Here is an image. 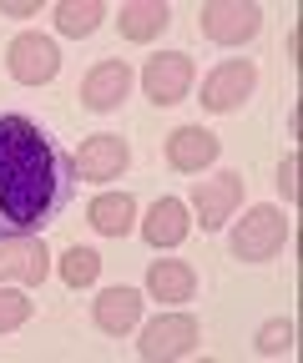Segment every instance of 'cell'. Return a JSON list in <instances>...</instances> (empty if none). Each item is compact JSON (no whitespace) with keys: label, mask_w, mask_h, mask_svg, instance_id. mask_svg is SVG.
Segmentation results:
<instances>
[{"label":"cell","mask_w":303,"mask_h":363,"mask_svg":"<svg viewBox=\"0 0 303 363\" xmlns=\"http://www.w3.org/2000/svg\"><path fill=\"white\" fill-rule=\"evenodd\" d=\"M81 187L76 157L35 116L0 111V238H31L51 227Z\"/></svg>","instance_id":"1"},{"label":"cell","mask_w":303,"mask_h":363,"mask_svg":"<svg viewBox=\"0 0 303 363\" xmlns=\"http://www.w3.org/2000/svg\"><path fill=\"white\" fill-rule=\"evenodd\" d=\"M288 242V217L278 207H253L238 233H233V257L238 262H273Z\"/></svg>","instance_id":"2"},{"label":"cell","mask_w":303,"mask_h":363,"mask_svg":"<svg viewBox=\"0 0 303 363\" xmlns=\"http://www.w3.org/2000/svg\"><path fill=\"white\" fill-rule=\"evenodd\" d=\"M6 71L21 81V86H46L56 71H61V51H56V40L51 35H40V30H26L6 45Z\"/></svg>","instance_id":"3"},{"label":"cell","mask_w":303,"mask_h":363,"mask_svg":"<svg viewBox=\"0 0 303 363\" xmlns=\"http://www.w3.org/2000/svg\"><path fill=\"white\" fill-rule=\"evenodd\" d=\"M197 26H202L207 40H218V45H243V40H253L258 30H263V11L243 6V0H207V6L197 11Z\"/></svg>","instance_id":"4"},{"label":"cell","mask_w":303,"mask_h":363,"mask_svg":"<svg viewBox=\"0 0 303 363\" xmlns=\"http://www.w3.org/2000/svg\"><path fill=\"white\" fill-rule=\"evenodd\" d=\"M192 76H197V66L187 51H162L142 66V91H147L152 106H177L192 91Z\"/></svg>","instance_id":"5"},{"label":"cell","mask_w":303,"mask_h":363,"mask_svg":"<svg viewBox=\"0 0 303 363\" xmlns=\"http://www.w3.org/2000/svg\"><path fill=\"white\" fill-rule=\"evenodd\" d=\"M51 278V252L40 242V233L31 238H0V283H21V288H40Z\"/></svg>","instance_id":"6"},{"label":"cell","mask_w":303,"mask_h":363,"mask_svg":"<svg viewBox=\"0 0 303 363\" xmlns=\"http://www.w3.org/2000/svg\"><path fill=\"white\" fill-rule=\"evenodd\" d=\"M142 358L162 363V358H187L197 348V318L192 313H162L142 328Z\"/></svg>","instance_id":"7"},{"label":"cell","mask_w":303,"mask_h":363,"mask_svg":"<svg viewBox=\"0 0 303 363\" xmlns=\"http://www.w3.org/2000/svg\"><path fill=\"white\" fill-rule=\"evenodd\" d=\"M243 187L248 182L238 172H218L212 182H197L192 187V212L202 222V233H218L223 222H233V212L243 207Z\"/></svg>","instance_id":"8"},{"label":"cell","mask_w":303,"mask_h":363,"mask_svg":"<svg viewBox=\"0 0 303 363\" xmlns=\"http://www.w3.org/2000/svg\"><path fill=\"white\" fill-rule=\"evenodd\" d=\"M253 86H258V66L253 61H223L218 71H207L202 81V106L207 111H238L248 96H253Z\"/></svg>","instance_id":"9"},{"label":"cell","mask_w":303,"mask_h":363,"mask_svg":"<svg viewBox=\"0 0 303 363\" xmlns=\"http://www.w3.org/2000/svg\"><path fill=\"white\" fill-rule=\"evenodd\" d=\"M132 66L126 61H97L92 71L81 76V106L92 111H116L126 101V91H132Z\"/></svg>","instance_id":"10"},{"label":"cell","mask_w":303,"mask_h":363,"mask_svg":"<svg viewBox=\"0 0 303 363\" xmlns=\"http://www.w3.org/2000/svg\"><path fill=\"white\" fill-rule=\"evenodd\" d=\"M218 152H223V142L212 131H202V126H177V131L167 136V167L182 172V177L207 172L212 162H218Z\"/></svg>","instance_id":"11"},{"label":"cell","mask_w":303,"mask_h":363,"mask_svg":"<svg viewBox=\"0 0 303 363\" xmlns=\"http://www.w3.org/2000/svg\"><path fill=\"white\" fill-rule=\"evenodd\" d=\"M126 162H132V147L121 142V136L101 131V136H86L81 142V157H76V172L86 182H116L126 172Z\"/></svg>","instance_id":"12"},{"label":"cell","mask_w":303,"mask_h":363,"mask_svg":"<svg viewBox=\"0 0 303 363\" xmlns=\"http://www.w3.org/2000/svg\"><path fill=\"white\" fill-rule=\"evenodd\" d=\"M92 318L106 338H126L137 323H142V293L137 288H106L97 303H92Z\"/></svg>","instance_id":"13"},{"label":"cell","mask_w":303,"mask_h":363,"mask_svg":"<svg viewBox=\"0 0 303 363\" xmlns=\"http://www.w3.org/2000/svg\"><path fill=\"white\" fill-rule=\"evenodd\" d=\"M187 233H192V222H187V202H182V197H157V202H152V212H147V222H142V238L162 252V247L187 242Z\"/></svg>","instance_id":"14"},{"label":"cell","mask_w":303,"mask_h":363,"mask_svg":"<svg viewBox=\"0 0 303 363\" xmlns=\"http://www.w3.org/2000/svg\"><path fill=\"white\" fill-rule=\"evenodd\" d=\"M172 26V11L162 6V0H132V6H121L116 11V30H121V40H157L162 30Z\"/></svg>","instance_id":"15"},{"label":"cell","mask_w":303,"mask_h":363,"mask_svg":"<svg viewBox=\"0 0 303 363\" xmlns=\"http://www.w3.org/2000/svg\"><path fill=\"white\" fill-rule=\"evenodd\" d=\"M147 293L157 303H192V293H197L192 262H152L147 267Z\"/></svg>","instance_id":"16"},{"label":"cell","mask_w":303,"mask_h":363,"mask_svg":"<svg viewBox=\"0 0 303 363\" xmlns=\"http://www.w3.org/2000/svg\"><path fill=\"white\" fill-rule=\"evenodd\" d=\"M86 217H92V227L101 238H126L137 222V197L132 192H101L92 207H86Z\"/></svg>","instance_id":"17"},{"label":"cell","mask_w":303,"mask_h":363,"mask_svg":"<svg viewBox=\"0 0 303 363\" xmlns=\"http://www.w3.org/2000/svg\"><path fill=\"white\" fill-rule=\"evenodd\" d=\"M106 21V6H101V0H61V6H56V30L61 35H92L97 26Z\"/></svg>","instance_id":"18"},{"label":"cell","mask_w":303,"mask_h":363,"mask_svg":"<svg viewBox=\"0 0 303 363\" xmlns=\"http://www.w3.org/2000/svg\"><path fill=\"white\" fill-rule=\"evenodd\" d=\"M97 272H101V257L92 247H66L61 252V283L66 288H92Z\"/></svg>","instance_id":"19"},{"label":"cell","mask_w":303,"mask_h":363,"mask_svg":"<svg viewBox=\"0 0 303 363\" xmlns=\"http://www.w3.org/2000/svg\"><path fill=\"white\" fill-rule=\"evenodd\" d=\"M258 353L263 358H283V353H293V318H268L263 328H258Z\"/></svg>","instance_id":"20"},{"label":"cell","mask_w":303,"mask_h":363,"mask_svg":"<svg viewBox=\"0 0 303 363\" xmlns=\"http://www.w3.org/2000/svg\"><path fill=\"white\" fill-rule=\"evenodd\" d=\"M31 313H35V303H31L21 288H0V333L26 328V323H31Z\"/></svg>","instance_id":"21"},{"label":"cell","mask_w":303,"mask_h":363,"mask_svg":"<svg viewBox=\"0 0 303 363\" xmlns=\"http://www.w3.org/2000/svg\"><path fill=\"white\" fill-rule=\"evenodd\" d=\"M278 187H283V202H298V152L283 157V167H278Z\"/></svg>","instance_id":"22"},{"label":"cell","mask_w":303,"mask_h":363,"mask_svg":"<svg viewBox=\"0 0 303 363\" xmlns=\"http://www.w3.org/2000/svg\"><path fill=\"white\" fill-rule=\"evenodd\" d=\"M40 6L35 0H6V6H0V16H16V21H26V16H35Z\"/></svg>","instance_id":"23"},{"label":"cell","mask_w":303,"mask_h":363,"mask_svg":"<svg viewBox=\"0 0 303 363\" xmlns=\"http://www.w3.org/2000/svg\"><path fill=\"white\" fill-rule=\"evenodd\" d=\"M298 40H303V30L293 26V30H288V61H293V66H298Z\"/></svg>","instance_id":"24"}]
</instances>
